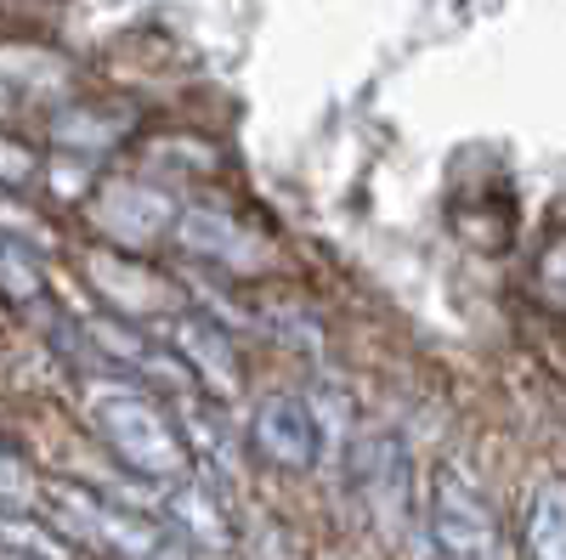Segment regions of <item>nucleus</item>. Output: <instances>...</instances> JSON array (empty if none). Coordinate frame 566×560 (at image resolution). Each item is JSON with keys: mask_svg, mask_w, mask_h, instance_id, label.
Here are the masks:
<instances>
[{"mask_svg": "<svg viewBox=\"0 0 566 560\" xmlns=\"http://www.w3.org/2000/svg\"><path fill=\"white\" fill-rule=\"evenodd\" d=\"M29 498H34V476H29V464L0 442V509L7 516H18V509H29Z\"/></svg>", "mask_w": 566, "mask_h": 560, "instance_id": "0eeeda50", "label": "nucleus"}, {"mask_svg": "<svg viewBox=\"0 0 566 560\" xmlns=\"http://www.w3.org/2000/svg\"><path fill=\"white\" fill-rule=\"evenodd\" d=\"M522 549L527 560H566V476L538 487L527 527H522Z\"/></svg>", "mask_w": 566, "mask_h": 560, "instance_id": "423d86ee", "label": "nucleus"}, {"mask_svg": "<svg viewBox=\"0 0 566 560\" xmlns=\"http://www.w3.org/2000/svg\"><path fill=\"white\" fill-rule=\"evenodd\" d=\"M352 476H357V493H363L374 509H402V498H408V458H402V442H397V436H363V442H357V458H352Z\"/></svg>", "mask_w": 566, "mask_h": 560, "instance_id": "39448f33", "label": "nucleus"}, {"mask_svg": "<svg viewBox=\"0 0 566 560\" xmlns=\"http://www.w3.org/2000/svg\"><path fill=\"white\" fill-rule=\"evenodd\" d=\"M91 425L103 431V442L114 447L119 464H130V471L148 476V482H181L193 471V453H187L181 431L170 425V413L142 391L103 385L91 397Z\"/></svg>", "mask_w": 566, "mask_h": 560, "instance_id": "f257e3e1", "label": "nucleus"}, {"mask_svg": "<svg viewBox=\"0 0 566 560\" xmlns=\"http://www.w3.org/2000/svg\"><path fill=\"white\" fill-rule=\"evenodd\" d=\"M538 272H544V295L566 311V239H560L555 250H544V266H538Z\"/></svg>", "mask_w": 566, "mask_h": 560, "instance_id": "6e6552de", "label": "nucleus"}, {"mask_svg": "<svg viewBox=\"0 0 566 560\" xmlns=\"http://www.w3.org/2000/svg\"><path fill=\"white\" fill-rule=\"evenodd\" d=\"M250 447L277 471H312L317 458V419L301 397H266L250 419Z\"/></svg>", "mask_w": 566, "mask_h": 560, "instance_id": "20e7f679", "label": "nucleus"}, {"mask_svg": "<svg viewBox=\"0 0 566 560\" xmlns=\"http://www.w3.org/2000/svg\"><path fill=\"white\" fill-rule=\"evenodd\" d=\"M431 538L448 560H504V532L493 504L453 464H442L431 476Z\"/></svg>", "mask_w": 566, "mask_h": 560, "instance_id": "7ed1b4c3", "label": "nucleus"}, {"mask_svg": "<svg viewBox=\"0 0 566 560\" xmlns=\"http://www.w3.org/2000/svg\"><path fill=\"white\" fill-rule=\"evenodd\" d=\"M45 516L52 527L85 549H103L114 560H170V538L148 521L130 516V509L108 504L103 493H91L80 482H52L45 487Z\"/></svg>", "mask_w": 566, "mask_h": 560, "instance_id": "f03ea898", "label": "nucleus"}, {"mask_svg": "<svg viewBox=\"0 0 566 560\" xmlns=\"http://www.w3.org/2000/svg\"><path fill=\"white\" fill-rule=\"evenodd\" d=\"M34 170V159L29 154H18V148H0V181H23Z\"/></svg>", "mask_w": 566, "mask_h": 560, "instance_id": "1a4fd4ad", "label": "nucleus"}]
</instances>
